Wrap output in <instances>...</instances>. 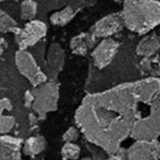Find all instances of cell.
Segmentation results:
<instances>
[{"instance_id":"6da1fadb","label":"cell","mask_w":160,"mask_h":160,"mask_svg":"<svg viewBox=\"0 0 160 160\" xmlns=\"http://www.w3.org/2000/svg\"><path fill=\"white\" fill-rule=\"evenodd\" d=\"M137 105L133 84H124L86 96L75 120L88 141L108 154H115L121 143L131 136Z\"/></svg>"},{"instance_id":"7a4b0ae2","label":"cell","mask_w":160,"mask_h":160,"mask_svg":"<svg viewBox=\"0 0 160 160\" xmlns=\"http://www.w3.org/2000/svg\"><path fill=\"white\" fill-rule=\"evenodd\" d=\"M122 22L133 32L148 33L160 25V3L154 0H125Z\"/></svg>"},{"instance_id":"3957f363","label":"cell","mask_w":160,"mask_h":160,"mask_svg":"<svg viewBox=\"0 0 160 160\" xmlns=\"http://www.w3.org/2000/svg\"><path fill=\"white\" fill-rule=\"evenodd\" d=\"M32 92L34 95L32 109L37 113L38 120L45 118L47 113L57 110L59 102V86L55 81L45 82L34 88Z\"/></svg>"},{"instance_id":"277c9868","label":"cell","mask_w":160,"mask_h":160,"mask_svg":"<svg viewBox=\"0 0 160 160\" xmlns=\"http://www.w3.org/2000/svg\"><path fill=\"white\" fill-rule=\"evenodd\" d=\"M15 64L19 73L29 80L32 87L37 88L47 82V75L40 68L34 57L28 50L19 49L15 53Z\"/></svg>"},{"instance_id":"5b68a950","label":"cell","mask_w":160,"mask_h":160,"mask_svg":"<svg viewBox=\"0 0 160 160\" xmlns=\"http://www.w3.org/2000/svg\"><path fill=\"white\" fill-rule=\"evenodd\" d=\"M47 33V26L40 20H31L22 29L15 31V41L19 49L27 50V48L35 45Z\"/></svg>"},{"instance_id":"8992f818","label":"cell","mask_w":160,"mask_h":160,"mask_svg":"<svg viewBox=\"0 0 160 160\" xmlns=\"http://www.w3.org/2000/svg\"><path fill=\"white\" fill-rule=\"evenodd\" d=\"M133 92L138 102L154 104L160 99V80L149 78L133 84Z\"/></svg>"},{"instance_id":"52a82bcc","label":"cell","mask_w":160,"mask_h":160,"mask_svg":"<svg viewBox=\"0 0 160 160\" xmlns=\"http://www.w3.org/2000/svg\"><path fill=\"white\" fill-rule=\"evenodd\" d=\"M126 154L127 160H159L160 144L157 141H137Z\"/></svg>"},{"instance_id":"ba28073f","label":"cell","mask_w":160,"mask_h":160,"mask_svg":"<svg viewBox=\"0 0 160 160\" xmlns=\"http://www.w3.org/2000/svg\"><path fill=\"white\" fill-rule=\"evenodd\" d=\"M118 44L112 38H105L95 47L92 52L93 62L98 68H104L109 65L118 51Z\"/></svg>"},{"instance_id":"9c48e42d","label":"cell","mask_w":160,"mask_h":160,"mask_svg":"<svg viewBox=\"0 0 160 160\" xmlns=\"http://www.w3.org/2000/svg\"><path fill=\"white\" fill-rule=\"evenodd\" d=\"M64 60H65V55L61 46L57 43L51 44L48 48L47 56H46L45 68L47 77L52 81L57 79L58 75L63 69Z\"/></svg>"},{"instance_id":"30bf717a","label":"cell","mask_w":160,"mask_h":160,"mask_svg":"<svg viewBox=\"0 0 160 160\" xmlns=\"http://www.w3.org/2000/svg\"><path fill=\"white\" fill-rule=\"evenodd\" d=\"M22 139L12 136L2 135L0 137V160H22Z\"/></svg>"},{"instance_id":"8fae6325","label":"cell","mask_w":160,"mask_h":160,"mask_svg":"<svg viewBox=\"0 0 160 160\" xmlns=\"http://www.w3.org/2000/svg\"><path fill=\"white\" fill-rule=\"evenodd\" d=\"M121 24H122V18H120L117 15H108L95 24L92 28L91 33L96 38H107L120 29Z\"/></svg>"},{"instance_id":"7c38bea8","label":"cell","mask_w":160,"mask_h":160,"mask_svg":"<svg viewBox=\"0 0 160 160\" xmlns=\"http://www.w3.org/2000/svg\"><path fill=\"white\" fill-rule=\"evenodd\" d=\"M46 145H47V142H46L43 136L30 137L29 139H27L24 142L22 152L27 156H37L46 148Z\"/></svg>"},{"instance_id":"4fadbf2b","label":"cell","mask_w":160,"mask_h":160,"mask_svg":"<svg viewBox=\"0 0 160 160\" xmlns=\"http://www.w3.org/2000/svg\"><path fill=\"white\" fill-rule=\"evenodd\" d=\"M160 48V43L158 38L155 34H152L149 37L143 38L140 43H139L138 47H137V52L138 55L151 57L154 55L157 50Z\"/></svg>"},{"instance_id":"5bb4252c","label":"cell","mask_w":160,"mask_h":160,"mask_svg":"<svg viewBox=\"0 0 160 160\" xmlns=\"http://www.w3.org/2000/svg\"><path fill=\"white\" fill-rule=\"evenodd\" d=\"M75 16V11L72 7H65L64 9H62L61 11H58L53 13L50 16V22L52 25L56 26H65L68 24L73 17Z\"/></svg>"},{"instance_id":"9a60e30c","label":"cell","mask_w":160,"mask_h":160,"mask_svg":"<svg viewBox=\"0 0 160 160\" xmlns=\"http://www.w3.org/2000/svg\"><path fill=\"white\" fill-rule=\"evenodd\" d=\"M38 12V4L34 0H25L20 4V18L22 20H33Z\"/></svg>"},{"instance_id":"2e32d148","label":"cell","mask_w":160,"mask_h":160,"mask_svg":"<svg viewBox=\"0 0 160 160\" xmlns=\"http://www.w3.org/2000/svg\"><path fill=\"white\" fill-rule=\"evenodd\" d=\"M61 152L65 160H77L80 156L79 145L74 142H65Z\"/></svg>"},{"instance_id":"e0dca14e","label":"cell","mask_w":160,"mask_h":160,"mask_svg":"<svg viewBox=\"0 0 160 160\" xmlns=\"http://www.w3.org/2000/svg\"><path fill=\"white\" fill-rule=\"evenodd\" d=\"M17 29H18L17 22L8 13L0 10V31L10 32V31H16Z\"/></svg>"},{"instance_id":"ac0fdd59","label":"cell","mask_w":160,"mask_h":160,"mask_svg":"<svg viewBox=\"0 0 160 160\" xmlns=\"http://www.w3.org/2000/svg\"><path fill=\"white\" fill-rule=\"evenodd\" d=\"M15 118L12 115H0V135H8L15 126Z\"/></svg>"},{"instance_id":"d6986e66","label":"cell","mask_w":160,"mask_h":160,"mask_svg":"<svg viewBox=\"0 0 160 160\" xmlns=\"http://www.w3.org/2000/svg\"><path fill=\"white\" fill-rule=\"evenodd\" d=\"M80 137V131L76 127H69L68 130L64 132L63 140L65 142H76Z\"/></svg>"},{"instance_id":"ffe728a7","label":"cell","mask_w":160,"mask_h":160,"mask_svg":"<svg viewBox=\"0 0 160 160\" xmlns=\"http://www.w3.org/2000/svg\"><path fill=\"white\" fill-rule=\"evenodd\" d=\"M33 102H34V95L32 91H27L25 93V106L26 107H32Z\"/></svg>"},{"instance_id":"44dd1931","label":"cell","mask_w":160,"mask_h":160,"mask_svg":"<svg viewBox=\"0 0 160 160\" xmlns=\"http://www.w3.org/2000/svg\"><path fill=\"white\" fill-rule=\"evenodd\" d=\"M1 102H2V105H3L4 110H7V111L12 110V104H11V100L9 98H2Z\"/></svg>"},{"instance_id":"7402d4cb","label":"cell","mask_w":160,"mask_h":160,"mask_svg":"<svg viewBox=\"0 0 160 160\" xmlns=\"http://www.w3.org/2000/svg\"><path fill=\"white\" fill-rule=\"evenodd\" d=\"M38 121V117L37 115V113H30L29 114V123L31 126L35 125Z\"/></svg>"},{"instance_id":"603a6c76","label":"cell","mask_w":160,"mask_h":160,"mask_svg":"<svg viewBox=\"0 0 160 160\" xmlns=\"http://www.w3.org/2000/svg\"><path fill=\"white\" fill-rule=\"evenodd\" d=\"M106 160H123V158H121L118 155H115V156H112V157H110L109 159H106Z\"/></svg>"},{"instance_id":"cb8c5ba5","label":"cell","mask_w":160,"mask_h":160,"mask_svg":"<svg viewBox=\"0 0 160 160\" xmlns=\"http://www.w3.org/2000/svg\"><path fill=\"white\" fill-rule=\"evenodd\" d=\"M4 111V108H3V105H2V102L1 99H0V115L2 114V112Z\"/></svg>"},{"instance_id":"d4e9b609","label":"cell","mask_w":160,"mask_h":160,"mask_svg":"<svg viewBox=\"0 0 160 160\" xmlns=\"http://www.w3.org/2000/svg\"><path fill=\"white\" fill-rule=\"evenodd\" d=\"M2 51H3V47H2V42L0 41V56L2 55Z\"/></svg>"},{"instance_id":"484cf974","label":"cell","mask_w":160,"mask_h":160,"mask_svg":"<svg viewBox=\"0 0 160 160\" xmlns=\"http://www.w3.org/2000/svg\"><path fill=\"white\" fill-rule=\"evenodd\" d=\"M80 160H92V159L89 158V157H86V158H82V159H80Z\"/></svg>"},{"instance_id":"4316f807","label":"cell","mask_w":160,"mask_h":160,"mask_svg":"<svg viewBox=\"0 0 160 160\" xmlns=\"http://www.w3.org/2000/svg\"><path fill=\"white\" fill-rule=\"evenodd\" d=\"M1 1H3V0H0V2H1Z\"/></svg>"},{"instance_id":"83f0119b","label":"cell","mask_w":160,"mask_h":160,"mask_svg":"<svg viewBox=\"0 0 160 160\" xmlns=\"http://www.w3.org/2000/svg\"><path fill=\"white\" fill-rule=\"evenodd\" d=\"M159 160H160V157H159Z\"/></svg>"}]
</instances>
